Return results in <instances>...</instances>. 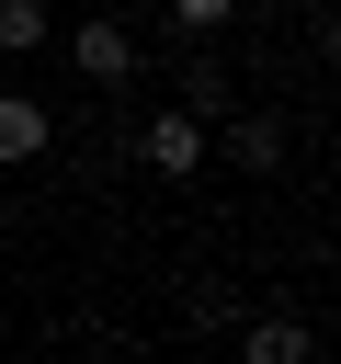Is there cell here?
I'll list each match as a JSON object with an SVG mask.
<instances>
[{
  "label": "cell",
  "instance_id": "cell-1",
  "mask_svg": "<svg viewBox=\"0 0 341 364\" xmlns=\"http://www.w3.org/2000/svg\"><path fill=\"white\" fill-rule=\"evenodd\" d=\"M68 68H80L91 91H136L148 46H136V23H114V11H80V23H68Z\"/></svg>",
  "mask_w": 341,
  "mask_h": 364
},
{
  "label": "cell",
  "instance_id": "cell-2",
  "mask_svg": "<svg viewBox=\"0 0 341 364\" xmlns=\"http://www.w3.org/2000/svg\"><path fill=\"white\" fill-rule=\"evenodd\" d=\"M136 159H148L159 182H193V171H205V114H182V102H159V114L136 125Z\"/></svg>",
  "mask_w": 341,
  "mask_h": 364
},
{
  "label": "cell",
  "instance_id": "cell-3",
  "mask_svg": "<svg viewBox=\"0 0 341 364\" xmlns=\"http://www.w3.org/2000/svg\"><path fill=\"white\" fill-rule=\"evenodd\" d=\"M205 148H227L250 182H273V171H284V114H239V102H227V114L205 125Z\"/></svg>",
  "mask_w": 341,
  "mask_h": 364
},
{
  "label": "cell",
  "instance_id": "cell-4",
  "mask_svg": "<svg viewBox=\"0 0 341 364\" xmlns=\"http://www.w3.org/2000/svg\"><path fill=\"white\" fill-rule=\"evenodd\" d=\"M45 148H57V114L34 91H0V171H34Z\"/></svg>",
  "mask_w": 341,
  "mask_h": 364
},
{
  "label": "cell",
  "instance_id": "cell-5",
  "mask_svg": "<svg viewBox=\"0 0 341 364\" xmlns=\"http://www.w3.org/2000/svg\"><path fill=\"white\" fill-rule=\"evenodd\" d=\"M170 102H182V114H205V125H216V114H227V102H239V80H227V57H216V46H193V57H182V80H170Z\"/></svg>",
  "mask_w": 341,
  "mask_h": 364
},
{
  "label": "cell",
  "instance_id": "cell-6",
  "mask_svg": "<svg viewBox=\"0 0 341 364\" xmlns=\"http://www.w3.org/2000/svg\"><path fill=\"white\" fill-rule=\"evenodd\" d=\"M239 364H318L307 318H239Z\"/></svg>",
  "mask_w": 341,
  "mask_h": 364
},
{
  "label": "cell",
  "instance_id": "cell-7",
  "mask_svg": "<svg viewBox=\"0 0 341 364\" xmlns=\"http://www.w3.org/2000/svg\"><path fill=\"white\" fill-rule=\"evenodd\" d=\"M45 34H57V11H45V0H0V57H34Z\"/></svg>",
  "mask_w": 341,
  "mask_h": 364
},
{
  "label": "cell",
  "instance_id": "cell-8",
  "mask_svg": "<svg viewBox=\"0 0 341 364\" xmlns=\"http://www.w3.org/2000/svg\"><path fill=\"white\" fill-rule=\"evenodd\" d=\"M159 11H170V23H182V34H193V46H216V34H227V23H239V0H159Z\"/></svg>",
  "mask_w": 341,
  "mask_h": 364
},
{
  "label": "cell",
  "instance_id": "cell-9",
  "mask_svg": "<svg viewBox=\"0 0 341 364\" xmlns=\"http://www.w3.org/2000/svg\"><path fill=\"white\" fill-rule=\"evenodd\" d=\"M318 57H330V68H341V11H330V23H318Z\"/></svg>",
  "mask_w": 341,
  "mask_h": 364
}]
</instances>
